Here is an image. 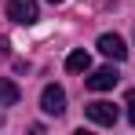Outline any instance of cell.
I'll return each mask as SVG.
<instances>
[{"label": "cell", "instance_id": "obj_1", "mask_svg": "<svg viewBox=\"0 0 135 135\" xmlns=\"http://www.w3.org/2000/svg\"><path fill=\"white\" fill-rule=\"evenodd\" d=\"M7 18L18 26H33L40 18V7H37V0H7Z\"/></svg>", "mask_w": 135, "mask_h": 135}, {"label": "cell", "instance_id": "obj_2", "mask_svg": "<svg viewBox=\"0 0 135 135\" xmlns=\"http://www.w3.org/2000/svg\"><path fill=\"white\" fill-rule=\"evenodd\" d=\"M40 110L51 113V117H62V113H66V91L59 88V84H47V88L40 91Z\"/></svg>", "mask_w": 135, "mask_h": 135}, {"label": "cell", "instance_id": "obj_3", "mask_svg": "<svg viewBox=\"0 0 135 135\" xmlns=\"http://www.w3.org/2000/svg\"><path fill=\"white\" fill-rule=\"evenodd\" d=\"M99 51H102L106 59H113V62L128 59V47H124V40H120L117 33H102V37H99Z\"/></svg>", "mask_w": 135, "mask_h": 135}, {"label": "cell", "instance_id": "obj_4", "mask_svg": "<svg viewBox=\"0 0 135 135\" xmlns=\"http://www.w3.org/2000/svg\"><path fill=\"white\" fill-rule=\"evenodd\" d=\"M88 120H95V124H106V128H110V124H117V106L99 99V102H91V106H88Z\"/></svg>", "mask_w": 135, "mask_h": 135}, {"label": "cell", "instance_id": "obj_5", "mask_svg": "<svg viewBox=\"0 0 135 135\" xmlns=\"http://www.w3.org/2000/svg\"><path fill=\"white\" fill-rule=\"evenodd\" d=\"M113 84H117V69L113 66H102V69H95V73L88 77V88L91 91H110Z\"/></svg>", "mask_w": 135, "mask_h": 135}, {"label": "cell", "instance_id": "obj_6", "mask_svg": "<svg viewBox=\"0 0 135 135\" xmlns=\"http://www.w3.org/2000/svg\"><path fill=\"white\" fill-rule=\"evenodd\" d=\"M18 99H22L18 84H15V80H7V77H0V106H15Z\"/></svg>", "mask_w": 135, "mask_h": 135}, {"label": "cell", "instance_id": "obj_7", "mask_svg": "<svg viewBox=\"0 0 135 135\" xmlns=\"http://www.w3.org/2000/svg\"><path fill=\"white\" fill-rule=\"evenodd\" d=\"M91 66V59H88V51H73V55H69L66 59V69L69 73H84V69Z\"/></svg>", "mask_w": 135, "mask_h": 135}, {"label": "cell", "instance_id": "obj_8", "mask_svg": "<svg viewBox=\"0 0 135 135\" xmlns=\"http://www.w3.org/2000/svg\"><path fill=\"white\" fill-rule=\"evenodd\" d=\"M128 120L135 124V91H128Z\"/></svg>", "mask_w": 135, "mask_h": 135}, {"label": "cell", "instance_id": "obj_9", "mask_svg": "<svg viewBox=\"0 0 135 135\" xmlns=\"http://www.w3.org/2000/svg\"><path fill=\"white\" fill-rule=\"evenodd\" d=\"M7 47H11V44H7V37H0V59L7 55Z\"/></svg>", "mask_w": 135, "mask_h": 135}, {"label": "cell", "instance_id": "obj_10", "mask_svg": "<svg viewBox=\"0 0 135 135\" xmlns=\"http://www.w3.org/2000/svg\"><path fill=\"white\" fill-rule=\"evenodd\" d=\"M47 4H62V0H47Z\"/></svg>", "mask_w": 135, "mask_h": 135}]
</instances>
